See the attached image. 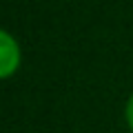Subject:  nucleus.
Wrapping results in <instances>:
<instances>
[{
  "instance_id": "2",
  "label": "nucleus",
  "mask_w": 133,
  "mask_h": 133,
  "mask_svg": "<svg viewBox=\"0 0 133 133\" xmlns=\"http://www.w3.org/2000/svg\"><path fill=\"white\" fill-rule=\"evenodd\" d=\"M124 122H127V129L133 133V93L129 95L127 107H124Z\"/></svg>"
},
{
  "instance_id": "1",
  "label": "nucleus",
  "mask_w": 133,
  "mask_h": 133,
  "mask_svg": "<svg viewBox=\"0 0 133 133\" xmlns=\"http://www.w3.org/2000/svg\"><path fill=\"white\" fill-rule=\"evenodd\" d=\"M20 60H22V51L18 40L9 31L0 29V80H7L18 71Z\"/></svg>"
}]
</instances>
